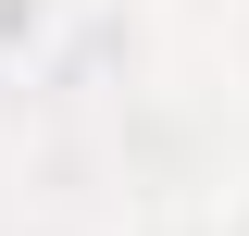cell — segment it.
<instances>
[{
    "label": "cell",
    "instance_id": "cell-1",
    "mask_svg": "<svg viewBox=\"0 0 249 236\" xmlns=\"http://www.w3.org/2000/svg\"><path fill=\"white\" fill-rule=\"evenodd\" d=\"M0 13H13V0H0Z\"/></svg>",
    "mask_w": 249,
    "mask_h": 236
}]
</instances>
